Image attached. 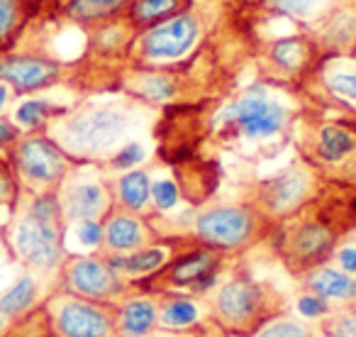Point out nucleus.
<instances>
[{
  "mask_svg": "<svg viewBox=\"0 0 356 337\" xmlns=\"http://www.w3.org/2000/svg\"><path fill=\"white\" fill-rule=\"evenodd\" d=\"M66 223L56 191L20 194L6 228V244L25 269L59 274L66 259Z\"/></svg>",
  "mask_w": 356,
  "mask_h": 337,
  "instance_id": "1",
  "label": "nucleus"
},
{
  "mask_svg": "<svg viewBox=\"0 0 356 337\" xmlns=\"http://www.w3.org/2000/svg\"><path fill=\"white\" fill-rule=\"evenodd\" d=\"M283 313V301L271 286L252 276H234L208 301V320L225 337H252L271 318Z\"/></svg>",
  "mask_w": 356,
  "mask_h": 337,
  "instance_id": "2",
  "label": "nucleus"
},
{
  "mask_svg": "<svg viewBox=\"0 0 356 337\" xmlns=\"http://www.w3.org/2000/svg\"><path fill=\"white\" fill-rule=\"evenodd\" d=\"M49 127V137L69 154L71 159H100L124 139L129 130L127 113L113 105H88Z\"/></svg>",
  "mask_w": 356,
  "mask_h": 337,
  "instance_id": "3",
  "label": "nucleus"
},
{
  "mask_svg": "<svg viewBox=\"0 0 356 337\" xmlns=\"http://www.w3.org/2000/svg\"><path fill=\"white\" fill-rule=\"evenodd\" d=\"M40 311L49 337H118V303L90 301L56 288Z\"/></svg>",
  "mask_w": 356,
  "mask_h": 337,
  "instance_id": "4",
  "label": "nucleus"
},
{
  "mask_svg": "<svg viewBox=\"0 0 356 337\" xmlns=\"http://www.w3.org/2000/svg\"><path fill=\"white\" fill-rule=\"evenodd\" d=\"M10 164L15 168L22 194L56 191L74 168V159L47 132L20 134V139L10 147Z\"/></svg>",
  "mask_w": 356,
  "mask_h": 337,
  "instance_id": "5",
  "label": "nucleus"
},
{
  "mask_svg": "<svg viewBox=\"0 0 356 337\" xmlns=\"http://www.w3.org/2000/svg\"><path fill=\"white\" fill-rule=\"evenodd\" d=\"M59 288L64 291L103 303L122 301L129 288V281H124L115 272L108 257H95V254H71V257L66 254L59 269Z\"/></svg>",
  "mask_w": 356,
  "mask_h": 337,
  "instance_id": "6",
  "label": "nucleus"
},
{
  "mask_svg": "<svg viewBox=\"0 0 356 337\" xmlns=\"http://www.w3.org/2000/svg\"><path fill=\"white\" fill-rule=\"evenodd\" d=\"M259 235V215L249 205H213L195 220V237L218 252H239Z\"/></svg>",
  "mask_w": 356,
  "mask_h": 337,
  "instance_id": "7",
  "label": "nucleus"
},
{
  "mask_svg": "<svg viewBox=\"0 0 356 337\" xmlns=\"http://www.w3.org/2000/svg\"><path fill=\"white\" fill-rule=\"evenodd\" d=\"M220 120L225 125H232L247 139H268L286 127L288 113L281 103L271 100L268 95L249 91L239 95L232 105H227Z\"/></svg>",
  "mask_w": 356,
  "mask_h": 337,
  "instance_id": "8",
  "label": "nucleus"
},
{
  "mask_svg": "<svg viewBox=\"0 0 356 337\" xmlns=\"http://www.w3.org/2000/svg\"><path fill=\"white\" fill-rule=\"evenodd\" d=\"M222 264V252L213 247L188 249V252L173 257L166 267L152 279L149 283H156L154 288H188V291H205L218 276V269Z\"/></svg>",
  "mask_w": 356,
  "mask_h": 337,
  "instance_id": "9",
  "label": "nucleus"
},
{
  "mask_svg": "<svg viewBox=\"0 0 356 337\" xmlns=\"http://www.w3.org/2000/svg\"><path fill=\"white\" fill-rule=\"evenodd\" d=\"M56 198H59L66 228L81 220H103L113 208L108 186L95 176L76 174V168H71L61 181V186L56 189Z\"/></svg>",
  "mask_w": 356,
  "mask_h": 337,
  "instance_id": "10",
  "label": "nucleus"
},
{
  "mask_svg": "<svg viewBox=\"0 0 356 337\" xmlns=\"http://www.w3.org/2000/svg\"><path fill=\"white\" fill-rule=\"evenodd\" d=\"M64 76V64L51 56L20 52V54H0V84L10 86L17 95L37 93L56 86Z\"/></svg>",
  "mask_w": 356,
  "mask_h": 337,
  "instance_id": "11",
  "label": "nucleus"
},
{
  "mask_svg": "<svg viewBox=\"0 0 356 337\" xmlns=\"http://www.w3.org/2000/svg\"><path fill=\"white\" fill-rule=\"evenodd\" d=\"M200 35L198 17L178 13L159 25L149 27L142 40V56L149 61H176L195 47Z\"/></svg>",
  "mask_w": 356,
  "mask_h": 337,
  "instance_id": "12",
  "label": "nucleus"
},
{
  "mask_svg": "<svg viewBox=\"0 0 356 337\" xmlns=\"http://www.w3.org/2000/svg\"><path fill=\"white\" fill-rule=\"evenodd\" d=\"M152 230L139 213L124 208H110L103 218V249L105 254H127L152 244Z\"/></svg>",
  "mask_w": 356,
  "mask_h": 337,
  "instance_id": "13",
  "label": "nucleus"
},
{
  "mask_svg": "<svg viewBox=\"0 0 356 337\" xmlns=\"http://www.w3.org/2000/svg\"><path fill=\"white\" fill-rule=\"evenodd\" d=\"M113 269L124 279V281H142L159 274L176 254L168 244H144L127 254H105Z\"/></svg>",
  "mask_w": 356,
  "mask_h": 337,
  "instance_id": "14",
  "label": "nucleus"
},
{
  "mask_svg": "<svg viewBox=\"0 0 356 337\" xmlns=\"http://www.w3.org/2000/svg\"><path fill=\"white\" fill-rule=\"evenodd\" d=\"M310 194V179L300 168L283 171L281 176L271 179L264 186V203L271 213L288 215L302 203Z\"/></svg>",
  "mask_w": 356,
  "mask_h": 337,
  "instance_id": "15",
  "label": "nucleus"
},
{
  "mask_svg": "<svg viewBox=\"0 0 356 337\" xmlns=\"http://www.w3.org/2000/svg\"><path fill=\"white\" fill-rule=\"evenodd\" d=\"M159 301L152 296H132L118 301V337H152L159 332Z\"/></svg>",
  "mask_w": 356,
  "mask_h": 337,
  "instance_id": "16",
  "label": "nucleus"
},
{
  "mask_svg": "<svg viewBox=\"0 0 356 337\" xmlns=\"http://www.w3.org/2000/svg\"><path fill=\"white\" fill-rule=\"evenodd\" d=\"M334 247V235L320 223H305L291 237V259L302 269H315L330 257Z\"/></svg>",
  "mask_w": 356,
  "mask_h": 337,
  "instance_id": "17",
  "label": "nucleus"
},
{
  "mask_svg": "<svg viewBox=\"0 0 356 337\" xmlns=\"http://www.w3.org/2000/svg\"><path fill=\"white\" fill-rule=\"evenodd\" d=\"M40 296V281L32 274L20 276L6 293H0V335H6L17 320L35 311Z\"/></svg>",
  "mask_w": 356,
  "mask_h": 337,
  "instance_id": "18",
  "label": "nucleus"
},
{
  "mask_svg": "<svg viewBox=\"0 0 356 337\" xmlns=\"http://www.w3.org/2000/svg\"><path fill=\"white\" fill-rule=\"evenodd\" d=\"M305 286L310 293L325 301L354 303L356 301V279L346 272L330 267H315L305 276Z\"/></svg>",
  "mask_w": 356,
  "mask_h": 337,
  "instance_id": "19",
  "label": "nucleus"
},
{
  "mask_svg": "<svg viewBox=\"0 0 356 337\" xmlns=\"http://www.w3.org/2000/svg\"><path fill=\"white\" fill-rule=\"evenodd\" d=\"M156 325L161 332H188L200 327V306L188 296L159 298Z\"/></svg>",
  "mask_w": 356,
  "mask_h": 337,
  "instance_id": "20",
  "label": "nucleus"
},
{
  "mask_svg": "<svg viewBox=\"0 0 356 337\" xmlns=\"http://www.w3.org/2000/svg\"><path fill=\"white\" fill-rule=\"evenodd\" d=\"M115 201H118V208L142 213L152 201V179L147 171L142 168L124 171L115 184Z\"/></svg>",
  "mask_w": 356,
  "mask_h": 337,
  "instance_id": "21",
  "label": "nucleus"
},
{
  "mask_svg": "<svg viewBox=\"0 0 356 337\" xmlns=\"http://www.w3.org/2000/svg\"><path fill=\"white\" fill-rule=\"evenodd\" d=\"M127 6H132V0H66L64 15L79 25H95L115 17Z\"/></svg>",
  "mask_w": 356,
  "mask_h": 337,
  "instance_id": "22",
  "label": "nucleus"
},
{
  "mask_svg": "<svg viewBox=\"0 0 356 337\" xmlns=\"http://www.w3.org/2000/svg\"><path fill=\"white\" fill-rule=\"evenodd\" d=\"M59 115H64V110L56 108L54 103L35 98V100H25V103L17 105L15 115H13V123L20 130H25V132H42V130H47V125L54 118H59Z\"/></svg>",
  "mask_w": 356,
  "mask_h": 337,
  "instance_id": "23",
  "label": "nucleus"
},
{
  "mask_svg": "<svg viewBox=\"0 0 356 337\" xmlns=\"http://www.w3.org/2000/svg\"><path fill=\"white\" fill-rule=\"evenodd\" d=\"M27 22V0H0V54L13 47Z\"/></svg>",
  "mask_w": 356,
  "mask_h": 337,
  "instance_id": "24",
  "label": "nucleus"
},
{
  "mask_svg": "<svg viewBox=\"0 0 356 337\" xmlns=\"http://www.w3.org/2000/svg\"><path fill=\"white\" fill-rule=\"evenodd\" d=\"M184 8L181 0H132V22L139 27H154L168 17L178 15Z\"/></svg>",
  "mask_w": 356,
  "mask_h": 337,
  "instance_id": "25",
  "label": "nucleus"
},
{
  "mask_svg": "<svg viewBox=\"0 0 356 337\" xmlns=\"http://www.w3.org/2000/svg\"><path fill=\"white\" fill-rule=\"evenodd\" d=\"M354 147H356V139L346 130L337 127V125H327L320 132V142H317V152H320V157L325 162H339Z\"/></svg>",
  "mask_w": 356,
  "mask_h": 337,
  "instance_id": "26",
  "label": "nucleus"
},
{
  "mask_svg": "<svg viewBox=\"0 0 356 337\" xmlns=\"http://www.w3.org/2000/svg\"><path fill=\"white\" fill-rule=\"evenodd\" d=\"M252 337H315V330L310 322L281 313V315L264 322Z\"/></svg>",
  "mask_w": 356,
  "mask_h": 337,
  "instance_id": "27",
  "label": "nucleus"
},
{
  "mask_svg": "<svg viewBox=\"0 0 356 337\" xmlns=\"http://www.w3.org/2000/svg\"><path fill=\"white\" fill-rule=\"evenodd\" d=\"M271 59L276 61L281 69L286 71H298L307 59V47L298 37H288V40H278L271 47Z\"/></svg>",
  "mask_w": 356,
  "mask_h": 337,
  "instance_id": "28",
  "label": "nucleus"
},
{
  "mask_svg": "<svg viewBox=\"0 0 356 337\" xmlns=\"http://www.w3.org/2000/svg\"><path fill=\"white\" fill-rule=\"evenodd\" d=\"M320 330L325 337H356V311H337L322 318Z\"/></svg>",
  "mask_w": 356,
  "mask_h": 337,
  "instance_id": "29",
  "label": "nucleus"
},
{
  "mask_svg": "<svg viewBox=\"0 0 356 337\" xmlns=\"http://www.w3.org/2000/svg\"><path fill=\"white\" fill-rule=\"evenodd\" d=\"M20 194H22L20 181H17L10 159L0 157V205H8L13 210L17 198H20Z\"/></svg>",
  "mask_w": 356,
  "mask_h": 337,
  "instance_id": "30",
  "label": "nucleus"
},
{
  "mask_svg": "<svg viewBox=\"0 0 356 337\" xmlns=\"http://www.w3.org/2000/svg\"><path fill=\"white\" fill-rule=\"evenodd\" d=\"M76 237L83 247L88 249H100L103 247V220H81L74 223Z\"/></svg>",
  "mask_w": 356,
  "mask_h": 337,
  "instance_id": "31",
  "label": "nucleus"
},
{
  "mask_svg": "<svg viewBox=\"0 0 356 337\" xmlns=\"http://www.w3.org/2000/svg\"><path fill=\"white\" fill-rule=\"evenodd\" d=\"M144 159V147L139 142H127L113 154L110 166L113 168H132Z\"/></svg>",
  "mask_w": 356,
  "mask_h": 337,
  "instance_id": "32",
  "label": "nucleus"
},
{
  "mask_svg": "<svg viewBox=\"0 0 356 337\" xmlns=\"http://www.w3.org/2000/svg\"><path fill=\"white\" fill-rule=\"evenodd\" d=\"M152 201L159 210H171L178 203V189L173 181L161 179L156 184H152Z\"/></svg>",
  "mask_w": 356,
  "mask_h": 337,
  "instance_id": "33",
  "label": "nucleus"
},
{
  "mask_svg": "<svg viewBox=\"0 0 356 337\" xmlns=\"http://www.w3.org/2000/svg\"><path fill=\"white\" fill-rule=\"evenodd\" d=\"M298 311H300V315H305L307 320H320V318L330 315L332 308H330V301H325V298L307 291L305 296L298 301Z\"/></svg>",
  "mask_w": 356,
  "mask_h": 337,
  "instance_id": "34",
  "label": "nucleus"
},
{
  "mask_svg": "<svg viewBox=\"0 0 356 337\" xmlns=\"http://www.w3.org/2000/svg\"><path fill=\"white\" fill-rule=\"evenodd\" d=\"M325 0H268V6L273 10L288 13V15H310Z\"/></svg>",
  "mask_w": 356,
  "mask_h": 337,
  "instance_id": "35",
  "label": "nucleus"
},
{
  "mask_svg": "<svg viewBox=\"0 0 356 337\" xmlns=\"http://www.w3.org/2000/svg\"><path fill=\"white\" fill-rule=\"evenodd\" d=\"M330 88L334 91L337 95H344V98L356 100V74H337V76H332Z\"/></svg>",
  "mask_w": 356,
  "mask_h": 337,
  "instance_id": "36",
  "label": "nucleus"
},
{
  "mask_svg": "<svg viewBox=\"0 0 356 337\" xmlns=\"http://www.w3.org/2000/svg\"><path fill=\"white\" fill-rule=\"evenodd\" d=\"M22 130L17 127L13 120H6L3 115H0V149H10L13 144L20 139Z\"/></svg>",
  "mask_w": 356,
  "mask_h": 337,
  "instance_id": "37",
  "label": "nucleus"
},
{
  "mask_svg": "<svg viewBox=\"0 0 356 337\" xmlns=\"http://www.w3.org/2000/svg\"><path fill=\"white\" fill-rule=\"evenodd\" d=\"M159 332H161V330H159ZM152 337H156V332H154ZM161 337H225V335L218 330V327H213V325H210V327L200 325V327H195V330H188V332H163Z\"/></svg>",
  "mask_w": 356,
  "mask_h": 337,
  "instance_id": "38",
  "label": "nucleus"
},
{
  "mask_svg": "<svg viewBox=\"0 0 356 337\" xmlns=\"http://www.w3.org/2000/svg\"><path fill=\"white\" fill-rule=\"evenodd\" d=\"M339 264L346 274H356V249L354 247H344L339 252Z\"/></svg>",
  "mask_w": 356,
  "mask_h": 337,
  "instance_id": "39",
  "label": "nucleus"
},
{
  "mask_svg": "<svg viewBox=\"0 0 356 337\" xmlns=\"http://www.w3.org/2000/svg\"><path fill=\"white\" fill-rule=\"evenodd\" d=\"M8 98H10V86L0 84V115H3V108L8 105Z\"/></svg>",
  "mask_w": 356,
  "mask_h": 337,
  "instance_id": "40",
  "label": "nucleus"
},
{
  "mask_svg": "<svg viewBox=\"0 0 356 337\" xmlns=\"http://www.w3.org/2000/svg\"><path fill=\"white\" fill-rule=\"evenodd\" d=\"M42 337H49V335H42Z\"/></svg>",
  "mask_w": 356,
  "mask_h": 337,
  "instance_id": "41",
  "label": "nucleus"
}]
</instances>
